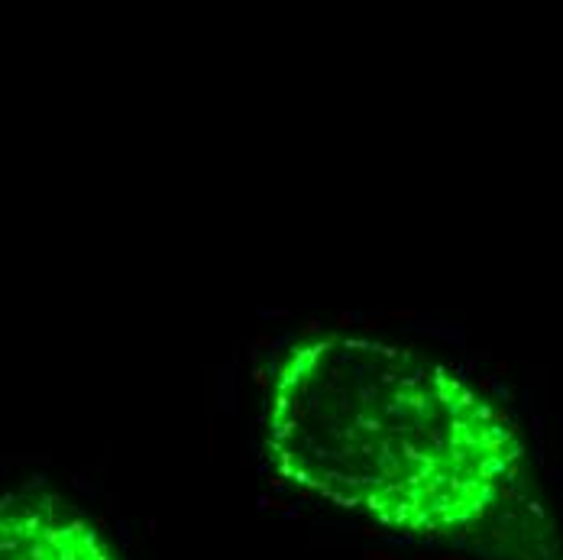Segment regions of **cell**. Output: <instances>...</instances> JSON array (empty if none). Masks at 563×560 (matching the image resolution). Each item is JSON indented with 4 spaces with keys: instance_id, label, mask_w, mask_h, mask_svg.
Wrapping results in <instances>:
<instances>
[{
    "instance_id": "cell-1",
    "label": "cell",
    "mask_w": 563,
    "mask_h": 560,
    "mask_svg": "<svg viewBox=\"0 0 563 560\" xmlns=\"http://www.w3.org/2000/svg\"><path fill=\"white\" fill-rule=\"evenodd\" d=\"M263 453L282 486L424 545L515 505L528 450L453 366L363 334H311L276 363Z\"/></svg>"
},
{
    "instance_id": "cell-2",
    "label": "cell",
    "mask_w": 563,
    "mask_h": 560,
    "mask_svg": "<svg viewBox=\"0 0 563 560\" xmlns=\"http://www.w3.org/2000/svg\"><path fill=\"white\" fill-rule=\"evenodd\" d=\"M0 560H123L81 512L49 493H10L0 505Z\"/></svg>"
}]
</instances>
